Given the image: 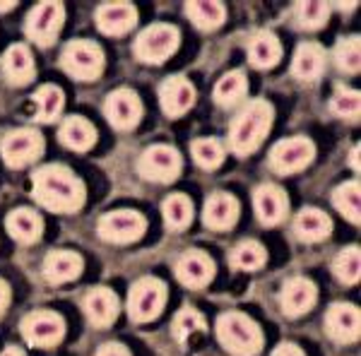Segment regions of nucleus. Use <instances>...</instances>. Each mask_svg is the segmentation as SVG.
Listing matches in <instances>:
<instances>
[{"mask_svg": "<svg viewBox=\"0 0 361 356\" xmlns=\"http://www.w3.org/2000/svg\"><path fill=\"white\" fill-rule=\"evenodd\" d=\"M166 306V284L157 277H142L128 291V315L133 323L159 318Z\"/></svg>", "mask_w": 361, "mask_h": 356, "instance_id": "nucleus-6", "label": "nucleus"}, {"mask_svg": "<svg viewBox=\"0 0 361 356\" xmlns=\"http://www.w3.org/2000/svg\"><path fill=\"white\" fill-rule=\"evenodd\" d=\"M185 17L200 32H214L224 25L226 10L217 0H193V3H185Z\"/></svg>", "mask_w": 361, "mask_h": 356, "instance_id": "nucleus-29", "label": "nucleus"}, {"mask_svg": "<svg viewBox=\"0 0 361 356\" xmlns=\"http://www.w3.org/2000/svg\"><path fill=\"white\" fill-rule=\"evenodd\" d=\"M22 337L27 340V344L37 349H54L63 342L66 337V320L61 318L56 311L42 308V311H32L25 315L20 325Z\"/></svg>", "mask_w": 361, "mask_h": 356, "instance_id": "nucleus-9", "label": "nucleus"}, {"mask_svg": "<svg viewBox=\"0 0 361 356\" xmlns=\"http://www.w3.org/2000/svg\"><path fill=\"white\" fill-rule=\"evenodd\" d=\"M313 156H316V147L308 137H287L279 140L275 147L270 149V156H267V164L279 176H292V173H299L311 164Z\"/></svg>", "mask_w": 361, "mask_h": 356, "instance_id": "nucleus-10", "label": "nucleus"}, {"mask_svg": "<svg viewBox=\"0 0 361 356\" xmlns=\"http://www.w3.org/2000/svg\"><path fill=\"white\" fill-rule=\"evenodd\" d=\"M0 356H25V352L20 347H8L5 352H0Z\"/></svg>", "mask_w": 361, "mask_h": 356, "instance_id": "nucleus-44", "label": "nucleus"}, {"mask_svg": "<svg viewBox=\"0 0 361 356\" xmlns=\"http://www.w3.org/2000/svg\"><path fill=\"white\" fill-rule=\"evenodd\" d=\"M267 250L258 241H243L229 253V265L238 272H255L265 265Z\"/></svg>", "mask_w": 361, "mask_h": 356, "instance_id": "nucleus-34", "label": "nucleus"}, {"mask_svg": "<svg viewBox=\"0 0 361 356\" xmlns=\"http://www.w3.org/2000/svg\"><path fill=\"white\" fill-rule=\"evenodd\" d=\"M282 61V44L272 32H258L248 42V63L258 70H270Z\"/></svg>", "mask_w": 361, "mask_h": 356, "instance_id": "nucleus-27", "label": "nucleus"}, {"mask_svg": "<svg viewBox=\"0 0 361 356\" xmlns=\"http://www.w3.org/2000/svg\"><path fill=\"white\" fill-rule=\"evenodd\" d=\"M272 121H275V109L272 104L263 102V99H253L246 106L236 113V118L231 121L229 128V149L236 156H248L253 154L260 145L265 142V137L270 135Z\"/></svg>", "mask_w": 361, "mask_h": 356, "instance_id": "nucleus-2", "label": "nucleus"}, {"mask_svg": "<svg viewBox=\"0 0 361 356\" xmlns=\"http://www.w3.org/2000/svg\"><path fill=\"white\" fill-rule=\"evenodd\" d=\"M217 340L231 356H258L263 352V330L241 311H226L214 325Z\"/></svg>", "mask_w": 361, "mask_h": 356, "instance_id": "nucleus-3", "label": "nucleus"}, {"mask_svg": "<svg viewBox=\"0 0 361 356\" xmlns=\"http://www.w3.org/2000/svg\"><path fill=\"white\" fill-rule=\"evenodd\" d=\"M85 270V262L75 250H51L44 258V277L51 284H66L78 279Z\"/></svg>", "mask_w": 361, "mask_h": 356, "instance_id": "nucleus-22", "label": "nucleus"}, {"mask_svg": "<svg viewBox=\"0 0 361 356\" xmlns=\"http://www.w3.org/2000/svg\"><path fill=\"white\" fill-rule=\"evenodd\" d=\"M205 330H207V323H205V318H202V313L195 311V308H190V306L180 308V311L176 313V318H173V325H171L173 337H176L180 344L188 342L190 335H195V332H205Z\"/></svg>", "mask_w": 361, "mask_h": 356, "instance_id": "nucleus-39", "label": "nucleus"}, {"mask_svg": "<svg viewBox=\"0 0 361 356\" xmlns=\"http://www.w3.org/2000/svg\"><path fill=\"white\" fill-rule=\"evenodd\" d=\"M214 262L205 250L190 248L176 260V279L188 289H202L212 282Z\"/></svg>", "mask_w": 361, "mask_h": 356, "instance_id": "nucleus-17", "label": "nucleus"}, {"mask_svg": "<svg viewBox=\"0 0 361 356\" xmlns=\"http://www.w3.org/2000/svg\"><path fill=\"white\" fill-rule=\"evenodd\" d=\"M335 56V66L347 75H357L361 68V39L354 34V37H345L340 39L333 51Z\"/></svg>", "mask_w": 361, "mask_h": 356, "instance_id": "nucleus-36", "label": "nucleus"}, {"mask_svg": "<svg viewBox=\"0 0 361 356\" xmlns=\"http://www.w3.org/2000/svg\"><path fill=\"white\" fill-rule=\"evenodd\" d=\"M316 301H318V289H316V284L306 277L289 279V282L282 287V294H279L282 313L289 315V318L306 315L313 306H316Z\"/></svg>", "mask_w": 361, "mask_h": 356, "instance_id": "nucleus-18", "label": "nucleus"}, {"mask_svg": "<svg viewBox=\"0 0 361 356\" xmlns=\"http://www.w3.org/2000/svg\"><path fill=\"white\" fill-rule=\"evenodd\" d=\"M330 231H333V219H330L323 209L306 207V209H301L294 219V233L306 243L323 241V238L330 236Z\"/></svg>", "mask_w": 361, "mask_h": 356, "instance_id": "nucleus-28", "label": "nucleus"}, {"mask_svg": "<svg viewBox=\"0 0 361 356\" xmlns=\"http://www.w3.org/2000/svg\"><path fill=\"white\" fill-rule=\"evenodd\" d=\"M253 205H255V214H258V219L263 221L265 226H277L287 219L289 197H287V192L282 188H277V185L263 183L253 192Z\"/></svg>", "mask_w": 361, "mask_h": 356, "instance_id": "nucleus-20", "label": "nucleus"}, {"mask_svg": "<svg viewBox=\"0 0 361 356\" xmlns=\"http://www.w3.org/2000/svg\"><path fill=\"white\" fill-rule=\"evenodd\" d=\"M272 356H306L304 352H301L296 344H289V342H284V344H279V347L272 352Z\"/></svg>", "mask_w": 361, "mask_h": 356, "instance_id": "nucleus-42", "label": "nucleus"}, {"mask_svg": "<svg viewBox=\"0 0 361 356\" xmlns=\"http://www.w3.org/2000/svg\"><path fill=\"white\" fill-rule=\"evenodd\" d=\"M178 46V29L173 25H166V22H157V25L145 27L137 34L135 44H133V54H135L137 61L147 63V66H161L176 54Z\"/></svg>", "mask_w": 361, "mask_h": 356, "instance_id": "nucleus-5", "label": "nucleus"}, {"mask_svg": "<svg viewBox=\"0 0 361 356\" xmlns=\"http://www.w3.org/2000/svg\"><path fill=\"white\" fill-rule=\"evenodd\" d=\"M5 231L10 233V238H15L17 243L32 246L42 238L44 233V221L34 209L29 207H17L5 217Z\"/></svg>", "mask_w": 361, "mask_h": 356, "instance_id": "nucleus-24", "label": "nucleus"}, {"mask_svg": "<svg viewBox=\"0 0 361 356\" xmlns=\"http://www.w3.org/2000/svg\"><path fill=\"white\" fill-rule=\"evenodd\" d=\"M63 22H66V5L58 3V0H44V3L32 8L25 22V32L32 44L49 49V46L56 44Z\"/></svg>", "mask_w": 361, "mask_h": 356, "instance_id": "nucleus-7", "label": "nucleus"}, {"mask_svg": "<svg viewBox=\"0 0 361 356\" xmlns=\"http://www.w3.org/2000/svg\"><path fill=\"white\" fill-rule=\"evenodd\" d=\"M17 3L15 0H10V3H0V13H8V10H15Z\"/></svg>", "mask_w": 361, "mask_h": 356, "instance_id": "nucleus-46", "label": "nucleus"}, {"mask_svg": "<svg viewBox=\"0 0 361 356\" xmlns=\"http://www.w3.org/2000/svg\"><path fill=\"white\" fill-rule=\"evenodd\" d=\"M325 63H328V56H325V49L320 44H299L292 61V75L301 82H313L325 73Z\"/></svg>", "mask_w": 361, "mask_h": 356, "instance_id": "nucleus-23", "label": "nucleus"}, {"mask_svg": "<svg viewBox=\"0 0 361 356\" xmlns=\"http://www.w3.org/2000/svg\"><path fill=\"white\" fill-rule=\"evenodd\" d=\"M0 154H3V161L10 168L34 164L44 154V135L39 130H32V128L8 133L3 137V145H0Z\"/></svg>", "mask_w": 361, "mask_h": 356, "instance_id": "nucleus-12", "label": "nucleus"}, {"mask_svg": "<svg viewBox=\"0 0 361 356\" xmlns=\"http://www.w3.org/2000/svg\"><path fill=\"white\" fill-rule=\"evenodd\" d=\"M195 104V87L185 75H169L159 85V106L169 118H180Z\"/></svg>", "mask_w": 361, "mask_h": 356, "instance_id": "nucleus-14", "label": "nucleus"}, {"mask_svg": "<svg viewBox=\"0 0 361 356\" xmlns=\"http://www.w3.org/2000/svg\"><path fill=\"white\" fill-rule=\"evenodd\" d=\"M333 272L340 282L357 284L359 277H361V250H359V246L342 248L340 253H337L335 262H333Z\"/></svg>", "mask_w": 361, "mask_h": 356, "instance_id": "nucleus-37", "label": "nucleus"}, {"mask_svg": "<svg viewBox=\"0 0 361 356\" xmlns=\"http://www.w3.org/2000/svg\"><path fill=\"white\" fill-rule=\"evenodd\" d=\"M147 231V219L135 209H114L106 212L97 224V233L102 241L116 243V246H128L135 243Z\"/></svg>", "mask_w": 361, "mask_h": 356, "instance_id": "nucleus-8", "label": "nucleus"}, {"mask_svg": "<svg viewBox=\"0 0 361 356\" xmlns=\"http://www.w3.org/2000/svg\"><path fill=\"white\" fill-rule=\"evenodd\" d=\"M238 214H241L238 200L231 192L222 190L212 192L205 200V207H202V221L212 231H229L238 221Z\"/></svg>", "mask_w": 361, "mask_h": 356, "instance_id": "nucleus-19", "label": "nucleus"}, {"mask_svg": "<svg viewBox=\"0 0 361 356\" xmlns=\"http://www.w3.org/2000/svg\"><path fill=\"white\" fill-rule=\"evenodd\" d=\"M161 214L171 231H185L193 221V202L183 192H171L161 202Z\"/></svg>", "mask_w": 361, "mask_h": 356, "instance_id": "nucleus-31", "label": "nucleus"}, {"mask_svg": "<svg viewBox=\"0 0 361 356\" xmlns=\"http://www.w3.org/2000/svg\"><path fill=\"white\" fill-rule=\"evenodd\" d=\"M32 102H34V116L42 123H54V121H58V116L63 113V106H66V97H63L61 87L56 85L39 87L34 92Z\"/></svg>", "mask_w": 361, "mask_h": 356, "instance_id": "nucleus-30", "label": "nucleus"}, {"mask_svg": "<svg viewBox=\"0 0 361 356\" xmlns=\"http://www.w3.org/2000/svg\"><path fill=\"white\" fill-rule=\"evenodd\" d=\"M104 116H106L109 125L116 128V130H133L142 118V102L130 87H121V90L106 97Z\"/></svg>", "mask_w": 361, "mask_h": 356, "instance_id": "nucleus-13", "label": "nucleus"}, {"mask_svg": "<svg viewBox=\"0 0 361 356\" xmlns=\"http://www.w3.org/2000/svg\"><path fill=\"white\" fill-rule=\"evenodd\" d=\"M3 75L10 85L15 87H25L34 80V58L32 51L25 44H13L8 51L3 54Z\"/></svg>", "mask_w": 361, "mask_h": 356, "instance_id": "nucleus-25", "label": "nucleus"}, {"mask_svg": "<svg viewBox=\"0 0 361 356\" xmlns=\"http://www.w3.org/2000/svg\"><path fill=\"white\" fill-rule=\"evenodd\" d=\"M8 306H10V287L5 279H0V318L8 311Z\"/></svg>", "mask_w": 361, "mask_h": 356, "instance_id": "nucleus-43", "label": "nucleus"}, {"mask_svg": "<svg viewBox=\"0 0 361 356\" xmlns=\"http://www.w3.org/2000/svg\"><path fill=\"white\" fill-rule=\"evenodd\" d=\"M325 332L337 344H349L359 340L361 313L352 303H333L325 313Z\"/></svg>", "mask_w": 361, "mask_h": 356, "instance_id": "nucleus-16", "label": "nucleus"}, {"mask_svg": "<svg viewBox=\"0 0 361 356\" xmlns=\"http://www.w3.org/2000/svg\"><path fill=\"white\" fill-rule=\"evenodd\" d=\"M180 154L171 145H152L140 154L137 173L152 183H171L180 176Z\"/></svg>", "mask_w": 361, "mask_h": 356, "instance_id": "nucleus-11", "label": "nucleus"}, {"mask_svg": "<svg viewBox=\"0 0 361 356\" xmlns=\"http://www.w3.org/2000/svg\"><path fill=\"white\" fill-rule=\"evenodd\" d=\"M58 140L73 152H87L97 145V128L85 116H68L58 128Z\"/></svg>", "mask_w": 361, "mask_h": 356, "instance_id": "nucleus-26", "label": "nucleus"}, {"mask_svg": "<svg viewBox=\"0 0 361 356\" xmlns=\"http://www.w3.org/2000/svg\"><path fill=\"white\" fill-rule=\"evenodd\" d=\"M32 197L42 207L56 214H73L82 209L87 200L85 183L78 173L63 164H49L34 171L32 176Z\"/></svg>", "mask_w": 361, "mask_h": 356, "instance_id": "nucleus-1", "label": "nucleus"}, {"mask_svg": "<svg viewBox=\"0 0 361 356\" xmlns=\"http://www.w3.org/2000/svg\"><path fill=\"white\" fill-rule=\"evenodd\" d=\"M330 111L342 121H357L361 113V97L359 92L337 87L333 99H330Z\"/></svg>", "mask_w": 361, "mask_h": 356, "instance_id": "nucleus-40", "label": "nucleus"}, {"mask_svg": "<svg viewBox=\"0 0 361 356\" xmlns=\"http://www.w3.org/2000/svg\"><path fill=\"white\" fill-rule=\"evenodd\" d=\"M248 80L243 73H226L224 78H219V82L214 85V102L224 109H234L246 99Z\"/></svg>", "mask_w": 361, "mask_h": 356, "instance_id": "nucleus-32", "label": "nucleus"}, {"mask_svg": "<svg viewBox=\"0 0 361 356\" xmlns=\"http://www.w3.org/2000/svg\"><path fill=\"white\" fill-rule=\"evenodd\" d=\"M97 27L106 37H123L137 25V8L128 0H111L97 8Z\"/></svg>", "mask_w": 361, "mask_h": 356, "instance_id": "nucleus-15", "label": "nucleus"}, {"mask_svg": "<svg viewBox=\"0 0 361 356\" xmlns=\"http://www.w3.org/2000/svg\"><path fill=\"white\" fill-rule=\"evenodd\" d=\"M190 154H193L195 164L200 168H205V171H214V168H219L224 164L226 149L217 137H200L190 145Z\"/></svg>", "mask_w": 361, "mask_h": 356, "instance_id": "nucleus-35", "label": "nucleus"}, {"mask_svg": "<svg viewBox=\"0 0 361 356\" xmlns=\"http://www.w3.org/2000/svg\"><path fill=\"white\" fill-rule=\"evenodd\" d=\"M97 356H133V354L128 352V347H123V344H118V342H109V344H104V347L99 349Z\"/></svg>", "mask_w": 361, "mask_h": 356, "instance_id": "nucleus-41", "label": "nucleus"}, {"mask_svg": "<svg viewBox=\"0 0 361 356\" xmlns=\"http://www.w3.org/2000/svg\"><path fill=\"white\" fill-rule=\"evenodd\" d=\"M352 168L354 171H359V145L352 149Z\"/></svg>", "mask_w": 361, "mask_h": 356, "instance_id": "nucleus-45", "label": "nucleus"}, {"mask_svg": "<svg viewBox=\"0 0 361 356\" xmlns=\"http://www.w3.org/2000/svg\"><path fill=\"white\" fill-rule=\"evenodd\" d=\"M104 66H106V58L102 46L90 39H75L61 51V68L78 82H94L102 78Z\"/></svg>", "mask_w": 361, "mask_h": 356, "instance_id": "nucleus-4", "label": "nucleus"}, {"mask_svg": "<svg viewBox=\"0 0 361 356\" xmlns=\"http://www.w3.org/2000/svg\"><path fill=\"white\" fill-rule=\"evenodd\" d=\"M333 205L337 207V212L342 214L347 221L359 224L361 221V190H359V180H347L340 183L333 192Z\"/></svg>", "mask_w": 361, "mask_h": 356, "instance_id": "nucleus-33", "label": "nucleus"}, {"mask_svg": "<svg viewBox=\"0 0 361 356\" xmlns=\"http://www.w3.org/2000/svg\"><path fill=\"white\" fill-rule=\"evenodd\" d=\"M118 296L109 287H92L85 294V313L94 328H111L118 318Z\"/></svg>", "mask_w": 361, "mask_h": 356, "instance_id": "nucleus-21", "label": "nucleus"}, {"mask_svg": "<svg viewBox=\"0 0 361 356\" xmlns=\"http://www.w3.org/2000/svg\"><path fill=\"white\" fill-rule=\"evenodd\" d=\"M330 8H333V5L318 3V0H306V3H296L294 5L296 25L304 27V29H320V27L325 25V22H328Z\"/></svg>", "mask_w": 361, "mask_h": 356, "instance_id": "nucleus-38", "label": "nucleus"}]
</instances>
